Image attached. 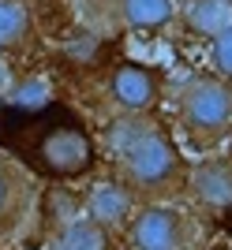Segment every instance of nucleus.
I'll list each match as a JSON object with an SVG mask.
<instances>
[{"instance_id":"1","label":"nucleus","mask_w":232,"mask_h":250,"mask_svg":"<svg viewBox=\"0 0 232 250\" xmlns=\"http://www.w3.org/2000/svg\"><path fill=\"white\" fill-rule=\"evenodd\" d=\"M109 149H113L120 179L135 190H165L180 179V153L172 138L150 116H120L109 124Z\"/></svg>"},{"instance_id":"2","label":"nucleus","mask_w":232,"mask_h":250,"mask_svg":"<svg viewBox=\"0 0 232 250\" xmlns=\"http://www.w3.org/2000/svg\"><path fill=\"white\" fill-rule=\"evenodd\" d=\"M176 116L195 146H217L232 131V83L217 75H195L176 97Z\"/></svg>"},{"instance_id":"3","label":"nucleus","mask_w":232,"mask_h":250,"mask_svg":"<svg viewBox=\"0 0 232 250\" xmlns=\"http://www.w3.org/2000/svg\"><path fill=\"white\" fill-rule=\"evenodd\" d=\"M34 161L53 179H75L94 168V138L71 116H56L34 138Z\"/></svg>"},{"instance_id":"4","label":"nucleus","mask_w":232,"mask_h":250,"mask_svg":"<svg viewBox=\"0 0 232 250\" xmlns=\"http://www.w3.org/2000/svg\"><path fill=\"white\" fill-rule=\"evenodd\" d=\"M105 94L120 108V116H150V108L161 97V79L146 63L120 60L105 75Z\"/></svg>"},{"instance_id":"5","label":"nucleus","mask_w":232,"mask_h":250,"mask_svg":"<svg viewBox=\"0 0 232 250\" xmlns=\"http://www.w3.org/2000/svg\"><path fill=\"white\" fill-rule=\"evenodd\" d=\"M131 250H184L187 247V220L172 206H142L127 224Z\"/></svg>"},{"instance_id":"6","label":"nucleus","mask_w":232,"mask_h":250,"mask_svg":"<svg viewBox=\"0 0 232 250\" xmlns=\"http://www.w3.org/2000/svg\"><path fill=\"white\" fill-rule=\"evenodd\" d=\"M86 217L94 220L97 228H127L135 217V190L127 187L124 179H101L90 187L86 194Z\"/></svg>"},{"instance_id":"7","label":"nucleus","mask_w":232,"mask_h":250,"mask_svg":"<svg viewBox=\"0 0 232 250\" xmlns=\"http://www.w3.org/2000/svg\"><path fill=\"white\" fill-rule=\"evenodd\" d=\"M195 202L206 209H232V157H206L191 168L187 179Z\"/></svg>"},{"instance_id":"8","label":"nucleus","mask_w":232,"mask_h":250,"mask_svg":"<svg viewBox=\"0 0 232 250\" xmlns=\"http://www.w3.org/2000/svg\"><path fill=\"white\" fill-rule=\"evenodd\" d=\"M180 19L195 38L217 42V38L232 34V0H187Z\"/></svg>"},{"instance_id":"9","label":"nucleus","mask_w":232,"mask_h":250,"mask_svg":"<svg viewBox=\"0 0 232 250\" xmlns=\"http://www.w3.org/2000/svg\"><path fill=\"white\" fill-rule=\"evenodd\" d=\"M45 250H109V231L97 228L83 213V217L68 220L64 228H56L53 239L45 243Z\"/></svg>"},{"instance_id":"10","label":"nucleus","mask_w":232,"mask_h":250,"mask_svg":"<svg viewBox=\"0 0 232 250\" xmlns=\"http://www.w3.org/2000/svg\"><path fill=\"white\" fill-rule=\"evenodd\" d=\"M176 15V0H120V19L131 30H161Z\"/></svg>"},{"instance_id":"11","label":"nucleus","mask_w":232,"mask_h":250,"mask_svg":"<svg viewBox=\"0 0 232 250\" xmlns=\"http://www.w3.org/2000/svg\"><path fill=\"white\" fill-rule=\"evenodd\" d=\"M34 19L30 8L19 0H0V49H19L23 42H30Z\"/></svg>"},{"instance_id":"12","label":"nucleus","mask_w":232,"mask_h":250,"mask_svg":"<svg viewBox=\"0 0 232 250\" xmlns=\"http://www.w3.org/2000/svg\"><path fill=\"white\" fill-rule=\"evenodd\" d=\"M23 206H26V183L8 165H0V235L19 220Z\"/></svg>"},{"instance_id":"13","label":"nucleus","mask_w":232,"mask_h":250,"mask_svg":"<svg viewBox=\"0 0 232 250\" xmlns=\"http://www.w3.org/2000/svg\"><path fill=\"white\" fill-rule=\"evenodd\" d=\"M11 108H19V112H42L49 108V86L45 79H26L11 90Z\"/></svg>"},{"instance_id":"14","label":"nucleus","mask_w":232,"mask_h":250,"mask_svg":"<svg viewBox=\"0 0 232 250\" xmlns=\"http://www.w3.org/2000/svg\"><path fill=\"white\" fill-rule=\"evenodd\" d=\"M210 63H213V75H217V79H225V83L232 79V34H225V38L213 42Z\"/></svg>"}]
</instances>
